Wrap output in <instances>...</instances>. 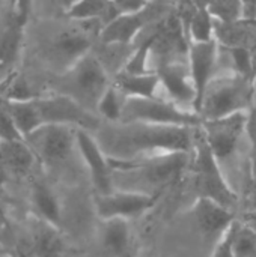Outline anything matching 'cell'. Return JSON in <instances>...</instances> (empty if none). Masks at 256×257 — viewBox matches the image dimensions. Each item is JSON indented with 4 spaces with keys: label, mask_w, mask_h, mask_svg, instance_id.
<instances>
[{
    "label": "cell",
    "mask_w": 256,
    "mask_h": 257,
    "mask_svg": "<svg viewBox=\"0 0 256 257\" xmlns=\"http://www.w3.org/2000/svg\"><path fill=\"white\" fill-rule=\"evenodd\" d=\"M247 133L253 152H256V105H253L247 113Z\"/></svg>",
    "instance_id": "cell-37"
},
{
    "label": "cell",
    "mask_w": 256,
    "mask_h": 257,
    "mask_svg": "<svg viewBox=\"0 0 256 257\" xmlns=\"http://www.w3.org/2000/svg\"><path fill=\"white\" fill-rule=\"evenodd\" d=\"M33 2L35 0H5L6 9H8V17L12 18L14 21L20 23L21 26H24L32 12Z\"/></svg>",
    "instance_id": "cell-32"
},
{
    "label": "cell",
    "mask_w": 256,
    "mask_h": 257,
    "mask_svg": "<svg viewBox=\"0 0 256 257\" xmlns=\"http://www.w3.org/2000/svg\"><path fill=\"white\" fill-rule=\"evenodd\" d=\"M174 12V8L149 2L142 11L121 14L101 29L100 39L106 42H133L149 24L163 21Z\"/></svg>",
    "instance_id": "cell-13"
},
{
    "label": "cell",
    "mask_w": 256,
    "mask_h": 257,
    "mask_svg": "<svg viewBox=\"0 0 256 257\" xmlns=\"http://www.w3.org/2000/svg\"><path fill=\"white\" fill-rule=\"evenodd\" d=\"M244 8V17H256V0H241Z\"/></svg>",
    "instance_id": "cell-38"
},
{
    "label": "cell",
    "mask_w": 256,
    "mask_h": 257,
    "mask_svg": "<svg viewBox=\"0 0 256 257\" xmlns=\"http://www.w3.org/2000/svg\"><path fill=\"white\" fill-rule=\"evenodd\" d=\"M110 86L112 77L94 51L83 56L65 72L53 75L48 81L50 92L68 96L94 113H97L98 104Z\"/></svg>",
    "instance_id": "cell-7"
},
{
    "label": "cell",
    "mask_w": 256,
    "mask_h": 257,
    "mask_svg": "<svg viewBox=\"0 0 256 257\" xmlns=\"http://www.w3.org/2000/svg\"><path fill=\"white\" fill-rule=\"evenodd\" d=\"M232 248L235 257H256V232L238 220L232 227Z\"/></svg>",
    "instance_id": "cell-27"
},
{
    "label": "cell",
    "mask_w": 256,
    "mask_h": 257,
    "mask_svg": "<svg viewBox=\"0 0 256 257\" xmlns=\"http://www.w3.org/2000/svg\"><path fill=\"white\" fill-rule=\"evenodd\" d=\"M32 208L35 211V217L51 223L60 227L62 221V208L57 194L44 182H35L30 193Z\"/></svg>",
    "instance_id": "cell-24"
},
{
    "label": "cell",
    "mask_w": 256,
    "mask_h": 257,
    "mask_svg": "<svg viewBox=\"0 0 256 257\" xmlns=\"http://www.w3.org/2000/svg\"><path fill=\"white\" fill-rule=\"evenodd\" d=\"M137 257H145V256H142V254H139V256H137Z\"/></svg>",
    "instance_id": "cell-45"
},
{
    "label": "cell",
    "mask_w": 256,
    "mask_h": 257,
    "mask_svg": "<svg viewBox=\"0 0 256 257\" xmlns=\"http://www.w3.org/2000/svg\"><path fill=\"white\" fill-rule=\"evenodd\" d=\"M247 113L201 122L205 140L235 191L237 182H243L246 188L252 178L253 148L247 133Z\"/></svg>",
    "instance_id": "cell-2"
},
{
    "label": "cell",
    "mask_w": 256,
    "mask_h": 257,
    "mask_svg": "<svg viewBox=\"0 0 256 257\" xmlns=\"http://www.w3.org/2000/svg\"><path fill=\"white\" fill-rule=\"evenodd\" d=\"M112 84L122 92L127 98L140 96V98H163L161 84L158 75L152 71L149 72H128L122 71L112 78Z\"/></svg>",
    "instance_id": "cell-20"
},
{
    "label": "cell",
    "mask_w": 256,
    "mask_h": 257,
    "mask_svg": "<svg viewBox=\"0 0 256 257\" xmlns=\"http://www.w3.org/2000/svg\"><path fill=\"white\" fill-rule=\"evenodd\" d=\"M24 26L6 17L0 26V83L9 80L21 57Z\"/></svg>",
    "instance_id": "cell-19"
},
{
    "label": "cell",
    "mask_w": 256,
    "mask_h": 257,
    "mask_svg": "<svg viewBox=\"0 0 256 257\" xmlns=\"http://www.w3.org/2000/svg\"><path fill=\"white\" fill-rule=\"evenodd\" d=\"M192 152H174L130 163H112L115 190H130L160 196L167 187L183 181Z\"/></svg>",
    "instance_id": "cell-5"
},
{
    "label": "cell",
    "mask_w": 256,
    "mask_h": 257,
    "mask_svg": "<svg viewBox=\"0 0 256 257\" xmlns=\"http://www.w3.org/2000/svg\"><path fill=\"white\" fill-rule=\"evenodd\" d=\"M235 224V223H234ZM232 224V227H234ZM232 227L229 229V232L222 238V241L216 245L214 251L211 253L210 257H235L234 254V248H232Z\"/></svg>",
    "instance_id": "cell-35"
},
{
    "label": "cell",
    "mask_w": 256,
    "mask_h": 257,
    "mask_svg": "<svg viewBox=\"0 0 256 257\" xmlns=\"http://www.w3.org/2000/svg\"><path fill=\"white\" fill-rule=\"evenodd\" d=\"M199 9L208 11L219 21H234L244 17L241 0H193Z\"/></svg>",
    "instance_id": "cell-26"
},
{
    "label": "cell",
    "mask_w": 256,
    "mask_h": 257,
    "mask_svg": "<svg viewBox=\"0 0 256 257\" xmlns=\"http://www.w3.org/2000/svg\"><path fill=\"white\" fill-rule=\"evenodd\" d=\"M75 2H77V0H71V3H72V5H74ZM72 5H71V6H72Z\"/></svg>",
    "instance_id": "cell-44"
},
{
    "label": "cell",
    "mask_w": 256,
    "mask_h": 257,
    "mask_svg": "<svg viewBox=\"0 0 256 257\" xmlns=\"http://www.w3.org/2000/svg\"><path fill=\"white\" fill-rule=\"evenodd\" d=\"M219 44L216 39L208 42H192L190 44V72L192 78L196 86L198 92V102H196V113L198 105L202 98V93L214 75L216 71V57H217Z\"/></svg>",
    "instance_id": "cell-17"
},
{
    "label": "cell",
    "mask_w": 256,
    "mask_h": 257,
    "mask_svg": "<svg viewBox=\"0 0 256 257\" xmlns=\"http://www.w3.org/2000/svg\"><path fill=\"white\" fill-rule=\"evenodd\" d=\"M186 178L190 182L195 199H207L235 212L240 203V196L213 155L201 125L198 126L196 143Z\"/></svg>",
    "instance_id": "cell-6"
},
{
    "label": "cell",
    "mask_w": 256,
    "mask_h": 257,
    "mask_svg": "<svg viewBox=\"0 0 256 257\" xmlns=\"http://www.w3.org/2000/svg\"><path fill=\"white\" fill-rule=\"evenodd\" d=\"M198 126L103 120L92 134L110 161L130 163L174 152H193Z\"/></svg>",
    "instance_id": "cell-1"
},
{
    "label": "cell",
    "mask_w": 256,
    "mask_h": 257,
    "mask_svg": "<svg viewBox=\"0 0 256 257\" xmlns=\"http://www.w3.org/2000/svg\"><path fill=\"white\" fill-rule=\"evenodd\" d=\"M41 32L39 54L53 75H59L92 51L103 24L97 20H75L71 17L50 18Z\"/></svg>",
    "instance_id": "cell-3"
},
{
    "label": "cell",
    "mask_w": 256,
    "mask_h": 257,
    "mask_svg": "<svg viewBox=\"0 0 256 257\" xmlns=\"http://www.w3.org/2000/svg\"><path fill=\"white\" fill-rule=\"evenodd\" d=\"M36 2H41L44 6V11L48 14L50 18H57V17H65L66 12L71 8V0H35L33 6Z\"/></svg>",
    "instance_id": "cell-33"
},
{
    "label": "cell",
    "mask_w": 256,
    "mask_h": 257,
    "mask_svg": "<svg viewBox=\"0 0 256 257\" xmlns=\"http://www.w3.org/2000/svg\"><path fill=\"white\" fill-rule=\"evenodd\" d=\"M214 39L226 48L252 50L256 47V17H241L234 21L214 18Z\"/></svg>",
    "instance_id": "cell-18"
},
{
    "label": "cell",
    "mask_w": 256,
    "mask_h": 257,
    "mask_svg": "<svg viewBox=\"0 0 256 257\" xmlns=\"http://www.w3.org/2000/svg\"><path fill=\"white\" fill-rule=\"evenodd\" d=\"M77 130L68 125H44L24 140L38 160L53 169H65L81 161Z\"/></svg>",
    "instance_id": "cell-9"
},
{
    "label": "cell",
    "mask_w": 256,
    "mask_h": 257,
    "mask_svg": "<svg viewBox=\"0 0 256 257\" xmlns=\"http://www.w3.org/2000/svg\"><path fill=\"white\" fill-rule=\"evenodd\" d=\"M134 50V42H106L101 39H98L92 48L94 54L112 78L127 68Z\"/></svg>",
    "instance_id": "cell-22"
},
{
    "label": "cell",
    "mask_w": 256,
    "mask_h": 257,
    "mask_svg": "<svg viewBox=\"0 0 256 257\" xmlns=\"http://www.w3.org/2000/svg\"><path fill=\"white\" fill-rule=\"evenodd\" d=\"M116 11L119 14H131V12H139L142 11L149 0H110Z\"/></svg>",
    "instance_id": "cell-34"
},
{
    "label": "cell",
    "mask_w": 256,
    "mask_h": 257,
    "mask_svg": "<svg viewBox=\"0 0 256 257\" xmlns=\"http://www.w3.org/2000/svg\"><path fill=\"white\" fill-rule=\"evenodd\" d=\"M125 99H127V96L112 84L107 89V92L104 93V96L101 98L100 104H98V110H97L98 116L103 120H107V122L119 120L124 104H125Z\"/></svg>",
    "instance_id": "cell-28"
},
{
    "label": "cell",
    "mask_w": 256,
    "mask_h": 257,
    "mask_svg": "<svg viewBox=\"0 0 256 257\" xmlns=\"http://www.w3.org/2000/svg\"><path fill=\"white\" fill-rule=\"evenodd\" d=\"M154 72L158 75L161 84V95L164 99L180 105L187 111L196 113L198 92L192 78L189 62L170 63L158 68Z\"/></svg>",
    "instance_id": "cell-14"
},
{
    "label": "cell",
    "mask_w": 256,
    "mask_h": 257,
    "mask_svg": "<svg viewBox=\"0 0 256 257\" xmlns=\"http://www.w3.org/2000/svg\"><path fill=\"white\" fill-rule=\"evenodd\" d=\"M8 81L9 84L6 86L5 93H3V98H6L8 101H27V99L38 96L30 87L29 81L24 80L21 75L11 77Z\"/></svg>",
    "instance_id": "cell-31"
},
{
    "label": "cell",
    "mask_w": 256,
    "mask_h": 257,
    "mask_svg": "<svg viewBox=\"0 0 256 257\" xmlns=\"http://www.w3.org/2000/svg\"><path fill=\"white\" fill-rule=\"evenodd\" d=\"M237 221L235 212L207 199H195L177 226L181 257H210Z\"/></svg>",
    "instance_id": "cell-4"
},
{
    "label": "cell",
    "mask_w": 256,
    "mask_h": 257,
    "mask_svg": "<svg viewBox=\"0 0 256 257\" xmlns=\"http://www.w3.org/2000/svg\"><path fill=\"white\" fill-rule=\"evenodd\" d=\"M100 238L106 257L139 256V253L134 250V236L128 220H122V218L101 220Z\"/></svg>",
    "instance_id": "cell-16"
},
{
    "label": "cell",
    "mask_w": 256,
    "mask_h": 257,
    "mask_svg": "<svg viewBox=\"0 0 256 257\" xmlns=\"http://www.w3.org/2000/svg\"><path fill=\"white\" fill-rule=\"evenodd\" d=\"M30 247L35 257H59L65 247L60 227L35 217L30 226Z\"/></svg>",
    "instance_id": "cell-21"
},
{
    "label": "cell",
    "mask_w": 256,
    "mask_h": 257,
    "mask_svg": "<svg viewBox=\"0 0 256 257\" xmlns=\"http://www.w3.org/2000/svg\"><path fill=\"white\" fill-rule=\"evenodd\" d=\"M0 140L2 142L24 140L9 110L8 101L3 96H0Z\"/></svg>",
    "instance_id": "cell-30"
},
{
    "label": "cell",
    "mask_w": 256,
    "mask_h": 257,
    "mask_svg": "<svg viewBox=\"0 0 256 257\" xmlns=\"http://www.w3.org/2000/svg\"><path fill=\"white\" fill-rule=\"evenodd\" d=\"M250 63H252V80L256 78V47L250 50Z\"/></svg>",
    "instance_id": "cell-40"
},
{
    "label": "cell",
    "mask_w": 256,
    "mask_h": 257,
    "mask_svg": "<svg viewBox=\"0 0 256 257\" xmlns=\"http://www.w3.org/2000/svg\"><path fill=\"white\" fill-rule=\"evenodd\" d=\"M33 105L41 126L68 125L94 133L100 128L103 122V119L97 113L84 108L68 96L53 92L33 98Z\"/></svg>",
    "instance_id": "cell-10"
},
{
    "label": "cell",
    "mask_w": 256,
    "mask_h": 257,
    "mask_svg": "<svg viewBox=\"0 0 256 257\" xmlns=\"http://www.w3.org/2000/svg\"><path fill=\"white\" fill-rule=\"evenodd\" d=\"M253 87H255V105H256V78L253 80Z\"/></svg>",
    "instance_id": "cell-43"
},
{
    "label": "cell",
    "mask_w": 256,
    "mask_h": 257,
    "mask_svg": "<svg viewBox=\"0 0 256 257\" xmlns=\"http://www.w3.org/2000/svg\"><path fill=\"white\" fill-rule=\"evenodd\" d=\"M252 176H256V152L252 155Z\"/></svg>",
    "instance_id": "cell-42"
},
{
    "label": "cell",
    "mask_w": 256,
    "mask_h": 257,
    "mask_svg": "<svg viewBox=\"0 0 256 257\" xmlns=\"http://www.w3.org/2000/svg\"><path fill=\"white\" fill-rule=\"evenodd\" d=\"M119 120L146 122V123H160V125H181V126L201 125V117L196 113L187 111L180 105L158 96L127 98Z\"/></svg>",
    "instance_id": "cell-11"
},
{
    "label": "cell",
    "mask_w": 256,
    "mask_h": 257,
    "mask_svg": "<svg viewBox=\"0 0 256 257\" xmlns=\"http://www.w3.org/2000/svg\"><path fill=\"white\" fill-rule=\"evenodd\" d=\"M158 199L157 194L113 190L109 194H95V212L100 220L122 218L130 221L152 209Z\"/></svg>",
    "instance_id": "cell-12"
},
{
    "label": "cell",
    "mask_w": 256,
    "mask_h": 257,
    "mask_svg": "<svg viewBox=\"0 0 256 257\" xmlns=\"http://www.w3.org/2000/svg\"><path fill=\"white\" fill-rule=\"evenodd\" d=\"M0 145H2V140H0Z\"/></svg>",
    "instance_id": "cell-46"
},
{
    "label": "cell",
    "mask_w": 256,
    "mask_h": 257,
    "mask_svg": "<svg viewBox=\"0 0 256 257\" xmlns=\"http://www.w3.org/2000/svg\"><path fill=\"white\" fill-rule=\"evenodd\" d=\"M77 145L86 173L97 194H109L115 190L113 167L106 157L94 134L86 130H77Z\"/></svg>",
    "instance_id": "cell-15"
},
{
    "label": "cell",
    "mask_w": 256,
    "mask_h": 257,
    "mask_svg": "<svg viewBox=\"0 0 256 257\" xmlns=\"http://www.w3.org/2000/svg\"><path fill=\"white\" fill-rule=\"evenodd\" d=\"M241 221L246 223L247 226H250V227L256 232V212H244Z\"/></svg>",
    "instance_id": "cell-39"
},
{
    "label": "cell",
    "mask_w": 256,
    "mask_h": 257,
    "mask_svg": "<svg viewBox=\"0 0 256 257\" xmlns=\"http://www.w3.org/2000/svg\"><path fill=\"white\" fill-rule=\"evenodd\" d=\"M189 39L190 42H208L214 39V17L208 11H198L189 29Z\"/></svg>",
    "instance_id": "cell-29"
},
{
    "label": "cell",
    "mask_w": 256,
    "mask_h": 257,
    "mask_svg": "<svg viewBox=\"0 0 256 257\" xmlns=\"http://www.w3.org/2000/svg\"><path fill=\"white\" fill-rule=\"evenodd\" d=\"M244 212H256V176H252L244 188Z\"/></svg>",
    "instance_id": "cell-36"
},
{
    "label": "cell",
    "mask_w": 256,
    "mask_h": 257,
    "mask_svg": "<svg viewBox=\"0 0 256 257\" xmlns=\"http://www.w3.org/2000/svg\"><path fill=\"white\" fill-rule=\"evenodd\" d=\"M36 160V155L26 140L2 142L0 145V166L12 175H27Z\"/></svg>",
    "instance_id": "cell-23"
},
{
    "label": "cell",
    "mask_w": 256,
    "mask_h": 257,
    "mask_svg": "<svg viewBox=\"0 0 256 257\" xmlns=\"http://www.w3.org/2000/svg\"><path fill=\"white\" fill-rule=\"evenodd\" d=\"M255 105L253 80L238 72H216L207 84L198 105L202 120L226 117L249 111Z\"/></svg>",
    "instance_id": "cell-8"
},
{
    "label": "cell",
    "mask_w": 256,
    "mask_h": 257,
    "mask_svg": "<svg viewBox=\"0 0 256 257\" xmlns=\"http://www.w3.org/2000/svg\"><path fill=\"white\" fill-rule=\"evenodd\" d=\"M119 15L110 0H77L66 12V17L75 20H97L103 27Z\"/></svg>",
    "instance_id": "cell-25"
},
{
    "label": "cell",
    "mask_w": 256,
    "mask_h": 257,
    "mask_svg": "<svg viewBox=\"0 0 256 257\" xmlns=\"http://www.w3.org/2000/svg\"><path fill=\"white\" fill-rule=\"evenodd\" d=\"M149 2L157 3V5H164V6H170V8H174L180 0H149Z\"/></svg>",
    "instance_id": "cell-41"
}]
</instances>
